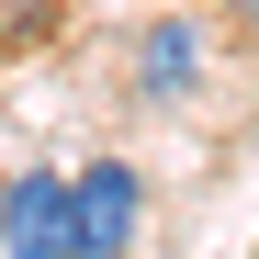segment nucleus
<instances>
[{"label": "nucleus", "instance_id": "nucleus-1", "mask_svg": "<svg viewBox=\"0 0 259 259\" xmlns=\"http://www.w3.org/2000/svg\"><path fill=\"white\" fill-rule=\"evenodd\" d=\"M68 226H79V259H136V237H147V181L124 158H91L68 181Z\"/></svg>", "mask_w": 259, "mask_h": 259}, {"label": "nucleus", "instance_id": "nucleus-4", "mask_svg": "<svg viewBox=\"0 0 259 259\" xmlns=\"http://www.w3.org/2000/svg\"><path fill=\"white\" fill-rule=\"evenodd\" d=\"M237 23H259V0H237Z\"/></svg>", "mask_w": 259, "mask_h": 259}, {"label": "nucleus", "instance_id": "nucleus-2", "mask_svg": "<svg viewBox=\"0 0 259 259\" xmlns=\"http://www.w3.org/2000/svg\"><path fill=\"white\" fill-rule=\"evenodd\" d=\"M0 259H79L68 169H12V181H0Z\"/></svg>", "mask_w": 259, "mask_h": 259}, {"label": "nucleus", "instance_id": "nucleus-3", "mask_svg": "<svg viewBox=\"0 0 259 259\" xmlns=\"http://www.w3.org/2000/svg\"><path fill=\"white\" fill-rule=\"evenodd\" d=\"M136 91H147V102H192V91H203V23L169 12V23L136 34Z\"/></svg>", "mask_w": 259, "mask_h": 259}]
</instances>
